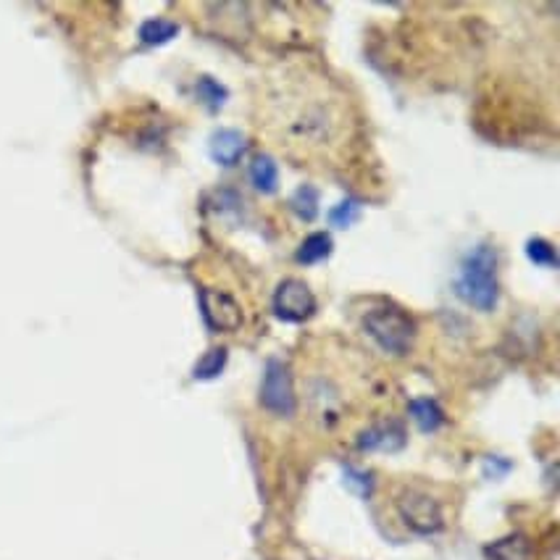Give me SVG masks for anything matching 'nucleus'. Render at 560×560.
Wrapping results in <instances>:
<instances>
[{
  "label": "nucleus",
  "instance_id": "1",
  "mask_svg": "<svg viewBox=\"0 0 560 560\" xmlns=\"http://www.w3.org/2000/svg\"><path fill=\"white\" fill-rule=\"evenodd\" d=\"M269 121L279 140L308 153H327L348 137L350 110L340 90L314 74H288L269 97Z\"/></svg>",
  "mask_w": 560,
  "mask_h": 560
},
{
  "label": "nucleus",
  "instance_id": "2",
  "mask_svg": "<svg viewBox=\"0 0 560 560\" xmlns=\"http://www.w3.org/2000/svg\"><path fill=\"white\" fill-rule=\"evenodd\" d=\"M455 292L464 303L477 311H492L500 298L498 282V253L490 245L474 247L460 264V273L455 279Z\"/></svg>",
  "mask_w": 560,
  "mask_h": 560
},
{
  "label": "nucleus",
  "instance_id": "3",
  "mask_svg": "<svg viewBox=\"0 0 560 560\" xmlns=\"http://www.w3.org/2000/svg\"><path fill=\"white\" fill-rule=\"evenodd\" d=\"M363 327H366L371 340L380 345L384 353L406 355L413 348L416 324L400 308H393V305H376V308L366 311Z\"/></svg>",
  "mask_w": 560,
  "mask_h": 560
},
{
  "label": "nucleus",
  "instance_id": "4",
  "mask_svg": "<svg viewBox=\"0 0 560 560\" xmlns=\"http://www.w3.org/2000/svg\"><path fill=\"white\" fill-rule=\"evenodd\" d=\"M397 516L410 532L434 534L445 526V511L429 492L406 490L397 498Z\"/></svg>",
  "mask_w": 560,
  "mask_h": 560
},
{
  "label": "nucleus",
  "instance_id": "5",
  "mask_svg": "<svg viewBox=\"0 0 560 560\" xmlns=\"http://www.w3.org/2000/svg\"><path fill=\"white\" fill-rule=\"evenodd\" d=\"M273 314L282 322L301 324L316 314V295L301 279H288L273 292Z\"/></svg>",
  "mask_w": 560,
  "mask_h": 560
},
{
  "label": "nucleus",
  "instance_id": "6",
  "mask_svg": "<svg viewBox=\"0 0 560 560\" xmlns=\"http://www.w3.org/2000/svg\"><path fill=\"white\" fill-rule=\"evenodd\" d=\"M260 402H264V408H269L271 413L277 416H290L292 410H295L290 371L282 361H277V358L266 363L264 382H260Z\"/></svg>",
  "mask_w": 560,
  "mask_h": 560
},
{
  "label": "nucleus",
  "instance_id": "7",
  "mask_svg": "<svg viewBox=\"0 0 560 560\" xmlns=\"http://www.w3.org/2000/svg\"><path fill=\"white\" fill-rule=\"evenodd\" d=\"M200 303H203L206 322L211 324V329L234 331L243 324V308H240V303L234 301L232 295H226V292L206 290Z\"/></svg>",
  "mask_w": 560,
  "mask_h": 560
},
{
  "label": "nucleus",
  "instance_id": "8",
  "mask_svg": "<svg viewBox=\"0 0 560 560\" xmlns=\"http://www.w3.org/2000/svg\"><path fill=\"white\" fill-rule=\"evenodd\" d=\"M361 447L363 451H384V453H393L400 451L402 442H406V432H402L400 424H380V427H371L366 434H361Z\"/></svg>",
  "mask_w": 560,
  "mask_h": 560
},
{
  "label": "nucleus",
  "instance_id": "9",
  "mask_svg": "<svg viewBox=\"0 0 560 560\" xmlns=\"http://www.w3.org/2000/svg\"><path fill=\"white\" fill-rule=\"evenodd\" d=\"M211 155L219 166H234L245 155V137L232 129L217 132L211 137Z\"/></svg>",
  "mask_w": 560,
  "mask_h": 560
},
{
  "label": "nucleus",
  "instance_id": "10",
  "mask_svg": "<svg viewBox=\"0 0 560 560\" xmlns=\"http://www.w3.org/2000/svg\"><path fill=\"white\" fill-rule=\"evenodd\" d=\"M250 182H253V187H256L258 192H264V195L277 192L279 168H277V164H273L271 155L260 153L250 161Z\"/></svg>",
  "mask_w": 560,
  "mask_h": 560
},
{
  "label": "nucleus",
  "instance_id": "11",
  "mask_svg": "<svg viewBox=\"0 0 560 560\" xmlns=\"http://www.w3.org/2000/svg\"><path fill=\"white\" fill-rule=\"evenodd\" d=\"M487 556L492 560H529L532 547L526 542V537H521V534H511V537L500 539V542L487 547Z\"/></svg>",
  "mask_w": 560,
  "mask_h": 560
},
{
  "label": "nucleus",
  "instance_id": "12",
  "mask_svg": "<svg viewBox=\"0 0 560 560\" xmlns=\"http://www.w3.org/2000/svg\"><path fill=\"white\" fill-rule=\"evenodd\" d=\"M331 247H335V243H331L329 232H316L311 234L305 243L298 247V260L301 264H318V260H324L327 256H331Z\"/></svg>",
  "mask_w": 560,
  "mask_h": 560
},
{
  "label": "nucleus",
  "instance_id": "13",
  "mask_svg": "<svg viewBox=\"0 0 560 560\" xmlns=\"http://www.w3.org/2000/svg\"><path fill=\"white\" fill-rule=\"evenodd\" d=\"M174 35H177V24L168 22V19H148L140 27V40L151 45V48H155V45H166Z\"/></svg>",
  "mask_w": 560,
  "mask_h": 560
},
{
  "label": "nucleus",
  "instance_id": "14",
  "mask_svg": "<svg viewBox=\"0 0 560 560\" xmlns=\"http://www.w3.org/2000/svg\"><path fill=\"white\" fill-rule=\"evenodd\" d=\"M410 416L416 419V424H419L424 432H432V429H438L442 424V410L434 400H429V397H419V400L410 402Z\"/></svg>",
  "mask_w": 560,
  "mask_h": 560
},
{
  "label": "nucleus",
  "instance_id": "15",
  "mask_svg": "<svg viewBox=\"0 0 560 560\" xmlns=\"http://www.w3.org/2000/svg\"><path fill=\"white\" fill-rule=\"evenodd\" d=\"M226 366V350H211L203 361L195 366V380H213Z\"/></svg>",
  "mask_w": 560,
  "mask_h": 560
},
{
  "label": "nucleus",
  "instance_id": "16",
  "mask_svg": "<svg viewBox=\"0 0 560 560\" xmlns=\"http://www.w3.org/2000/svg\"><path fill=\"white\" fill-rule=\"evenodd\" d=\"M292 208H295V213L301 219H316L318 195L314 187H301V190L295 192V198H292Z\"/></svg>",
  "mask_w": 560,
  "mask_h": 560
},
{
  "label": "nucleus",
  "instance_id": "17",
  "mask_svg": "<svg viewBox=\"0 0 560 560\" xmlns=\"http://www.w3.org/2000/svg\"><path fill=\"white\" fill-rule=\"evenodd\" d=\"M198 93H200V97H203V101H206L208 106H211L213 110L221 108V103L226 101V90L221 88L219 82L208 80V77H203V80L198 82Z\"/></svg>",
  "mask_w": 560,
  "mask_h": 560
},
{
  "label": "nucleus",
  "instance_id": "18",
  "mask_svg": "<svg viewBox=\"0 0 560 560\" xmlns=\"http://www.w3.org/2000/svg\"><path fill=\"white\" fill-rule=\"evenodd\" d=\"M526 250H529V258L534 264L556 266V250H552V245L545 243V240H532Z\"/></svg>",
  "mask_w": 560,
  "mask_h": 560
},
{
  "label": "nucleus",
  "instance_id": "19",
  "mask_svg": "<svg viewBox=\"0 0 560 560\" xmlns=\"http://www.w3.org/2000/svg\"><path fill=\"white\" fill-rule=\"evenodd\" d=\"M358 217V206L355 203H342V206H337L335 211L329 213V219H331V224H337V226H348L350 221H353Z\"/></svg>",
  "mask_w": 560,
  "mask_h": 560
}]
</instances>
